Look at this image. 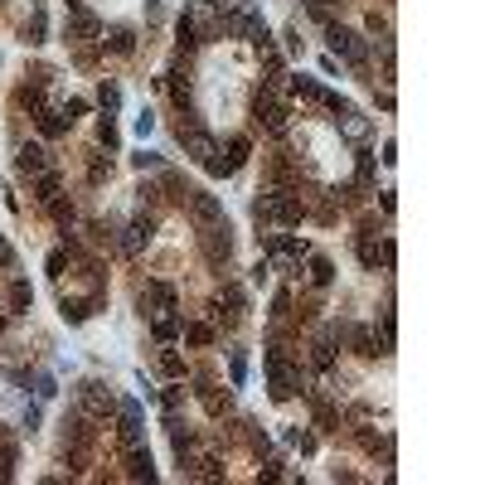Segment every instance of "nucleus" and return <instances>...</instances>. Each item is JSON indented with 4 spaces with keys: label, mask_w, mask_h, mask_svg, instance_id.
I'll return each instance as SVG.
<instances>
[{
    "label": "nucleus",
    "mask_w": 485,
    "mask_h": 485,
    "mask_svg": "<svg viewBox=\"0 0 485 485\" xmlns=\"http://www.w3.org/2000/svg\"><path fill=\"white\" fill-rule=\"evenodd\" d=\"M39 131H44V136H64V131H68L64 112H54V107H39Z\"/></svg>",
    "instance_id": "17"
},
{
    "label": "nucleus",
    "mask_w": 485,
    "mask_h": 485,
    "mask_svg": "<svg viewBox=\"0 0 485 485\" xmlns=\"http://www.w3.org/2000/svg\"><path fill=\"white\" fill-rule=\"evenodd\" d=\"M228 384L233 388L248 384V355H243V350H233V359H228Z\"/></svg>",
    "instance_id": "25"
},
{
    "label": "nucleus",
    "mask_w": 485,
    "mask_h": 485,
    "mask_svg": "<svg viewBox=\"0 0 485 485\" xmlns=\"http://www.w3.org/2000/svg\"><path fill=\"white\" fill-rule=\"evenodd\" d=\"M34 194H39V204L59 199V170H39V180H34Z\"/></svg>",
    "instance_id": "19"
},
{
    "label": "nucleus",
    "mask_w": 485,
    "mask_h": 485,
    "mask_svg": "<svg viewBox=\"0 0 485 485\" xmlns=\"http://www.w3.org/2000/svg\"><path fill=\"white\" fill-rule=\"evenodd\" d=\"M340 131H345L350 141H364V136H369V117H359V112L350 107V112H340Z\"/></svg>",
    "instance_id": "13"
},
{
    "label": "nucleus",
    "mask_w": 485,
    "mask_h": 485,
    "mask_svg": "<svg viewBox=\"0 0 485 485\" xmlns=\"http://www.w3.org/2000/svg\"><path fill=\"white\" fill-rule=\"evenodd\" d=\"M190 214L199 228H209V223H218L223 218V204H218V194H204V190H190Z\"/></svg>",
    "instance_id": "6"
},
{
    "label": "nucleus",
    "mask_w": 485,
    "mask_h": 485,
    "mask_svg": "<svg viewBox=\"0 0 485 485\" xmlns=\"http://www.w3.org/2000/svg\"><path fill=\"white\" fill-rule=\"evenodd\" d=\"M83 112H88V102H83V97H73V102L64 107V117H68V121H73V117H83Z\"/></svg>",
    "instance_id": "41"
},
{
    "label": "nucleus",
    "mask_w": 485,
    "mask_h": 485,
    "mask_svg": "<svg viewBox=\"0 0 485 485\" xmlns=\"http://www.w3.org/2000/svg\"><path fill=\"white\" fill-rule=\"evenodd\" d=\"M73 5H83V0H73Z\"/></svg>",
    "instance_id": "46"
},
{
    "label": "nucleus",
    "mask_w": 485,
    "mask_h": 485,
    "mask_svg": "<svg viewBox=\"0 0 485 485\" xmlns=\"http://www.w3.org/2000/svg\"><path fill=\"white\" fill-rule=\"evenodd\" d=\"M44 267H49V277H64V267H68V253H64V248H54Z\"/></svg>",
    "instance_id": "35"
},
{
    "label": "nucleus",
    "mask_w": 485,
    "mask_h": 485,
    "mask_svg": "<svg viewBox=\"0 0 485 485\" xmlns=\"http://www.w3.org/2000/svg\"><path fill=\"white\" fill-rule=\"evenodd\" d=\"M204 170H209V175H238V165H233V161H228L223 151H214V156L204 161Z\"/></svg>",
    "instance_id": "26"
},
{
    "label": "nucleus",
    "mask_w": 485,
    "mask_h": 485,
    "mask_svg": "<svg viewBox=\"0 0 485 485\" xmlns=\"http://www.w3.org/2000/svg\"><path fill=\"white\" fill-rule=\"evenodd\" d=\"M49 214L64 218V223H73V204H64V199H49Z\"/></svg>",
    "instance_id": "37"
},
{
    "label": "nucleus",
    "mask_w": 485,
    "mask_h": 485,
    "mask_svg": "<svg viewBox=\"0 0 485 485\" xmlns=\"http://www.w3.org/2000/svg\"><path fill=\"white\" fill-rule=\"evenodd\" d=\"M311 364L330 374V369H335V340H315V345H311Z\"/></svg>",
    "instance_id": "18"
},
{
    "label": "nucleus",
    "mask_w": 485,
    "mask_h": 485,
    "mask_svg": "<svg viewBox=\"0 0 485 485\" xmlns=\"http://www.w3.org/2000/svg\"><path fill=\"white\" fill-rule=\"evenodd\" d=\"M156 403L165 408V417H175V412L185 408V393H180V388H165V393H156Z\"/></svg>",
    "instance_id": "28"
},
{
    "label": "nucleus",
    "mask_w": 485,
    "mask_h": 485,
    "mask_svg": "<svg viewBox=\"0 0 485 485\" xmlns=\"http://www.w3.org/2000/svg\"><path fill=\"white\" fill-rule=\"evenodd\" d=\"M180 146H185V156H190V161H199V165L218 151V146H214V136L194 126V117H190V121H180Z\"/></svg>",
    "instance_id": "4"
},
{
    "label": "nucleus",
    "mask_w": 485,
    "mask_h": 485,
    "mask_svg": "<svg viewBox=\"0 0 485 485\" xmlns=\"http://www.w3.org/2000/svg\"><path fill=\"white\" fill-rule=\"evenodd\" d=\"M379 209H384V214H393V209H398V204H393V190H379Z\"/></svg>",
    "instance_id": "44"
},
{
    "label": "nucleus",
    "mask_w": 485,
    "mask_h": 485,
    "mask_svg": "<svg viewBox=\"0 0 485 485\" xmlns=\"http://www.w3.org/2000/svg\"><path fill=\"white\" fill-rule=\"evenodd\" d=\"M151 233H156V218H151V214H141V218H131V223L121 228V253H126V258H136V253H146V248H151Z\"/></svg>",
    "instance_id": "3"
},
{
    "label": "nucleus",
    "mask_w": 485,
    "mask_h": 485,
    "mask_svg": "<svg viewBox=\"0 0 485 485\" xmlns=\"http://www.w3.org/2000/svg\"><path fill=\"white\" fill-rule=\"evenodd\" d=\"M34 393H39L44 403H49V398L59 393V384H54V374H39V379H34Z\"/></svg>",
    "instance_id": "36"
},
{
    "label": "nucleus",
    "mask_w": 485,
    "mask_h": 485,
    "mask_svg": "<svg viewBox=\"0 0 485 485\" xmlns=\"http://www.w3.org/2000/svg\"><path fill=\"white\" fill-rule=\"evenodd\" d=\"M24 34H29V44H44V34H49V20H44V5H34V15H29V24H24Z\"/></svg>",
    "instance_id": "22"
},
{
    "label": "nucleus",
    "mask_w": 485,
    "mask_h": 485,
    "mask_svg": "<svg viewBox=\"0 0 485 485\" xmlns=\"http://www.w3.org/2000/svg\"><path fill=\"white\" fill-rule=\"evenodd\" d=\"M97 102H102V112H117V107H121V88H117V83H102V88H97Z\"/></svg>",
    "instance_id": "29"
},
{
    "label": "nucleus",
    "mask_w": 485,
    "mask_h": 485,
    "mask_svg": "<svg viewBox=\"0 0 485 485\" xmlns=\"http://www.w3.org/2000/svg\"><path fill=\"white\" fill-rule=\"evenodd\" d=\"M156 165H161L156 151H141V156H136V170H156Z\"/></svg>",
    "instance_id": "40"
},
{
    "label": "nucleus",
    "mask_w": 485,
    "mask_h": 485,
    "mask_svg": "<svg viewBox=\"0 0 485 485\" xmlns=\"http://www.w3.org/2000/svg\"><path fill=\"white\" fill-rule=\"evenodd\" d=\"M180 325H185V315H175V311H161L151 330H156V340H161V345H170V340H180Z\"/></svg>",
    "instance_id": "9"
},
{
    "label": "nucleus",
    "mask_w": 485,
    "mask_h": 485,
    "mask_svg": "<svg viewBox=\"0 0 485 485\" xmlns=\"http://www.w3.org/2000/svg\"><path fill=\"white\" fill-rule=\"evenodd\" d=\"M267 253H272V258H291V262H301V258L311 253V243H306V238H291V233H272V238H267Z\"/></svg>",
    "instance_id": "7"
},
{
    "label": "nucleus",
    "mask_w": 485,
    "mask_h": 485,
    "mask_svg": "<svg viewBox=\"0 0 485 485\" xmlns=\"http://www.w3.org/2000/svg\"><path fill=\"white\" fill-rule=\"evenodd\" d=\"M141 311H146V315H161V311H180V301H175V287H170V282H146V291H141Z\"/></svg>",
    "instance_id": "5"
},
{
    "label": "nucleus",
    "mask_w": 485,
    "mask_h": 485,
    "mask_svg": "<svg viewBox=\"0 0 485 485\" xmlns=\"http://www.w3.org/2000/svg\"><path fill=\"white\" fill-rule=\"evenodd\" d=\"M0 267H5V272H10V267H15V248H10V243H5V238H0Z\"/></svg>",
    "instance_id": "43"
},
{
    "label": "nucleus",
    "mask_w": 485,
    "mask_h": 485,
    "mask_svg": "<svg viewBox=\"0 0 485 485\" xmlns=\"http://www.w3.org/2000/svg\"><path fill=\"white\" fill-rule=\"evenodd\" d=\"M248 151H253V141H248V136H228V161H233V165H243V161H248Z\"/></svg>",
    "instance_id": "30"
},
{
    "label": "nucleus",
    "mask_w": 485,
    "mask_h": 485,
    "mask_svg": "<svg viewBox=\"0 0 485 485\" xmlns=\"http://www.w3.org/2000/svg\"><path fill=\"white\" fill-rule=\"evenodd\" d=\"M345 335L355 340V350H359L364 359H374V355H384V350H379V335H374V330H364V325H345Z\"/></svg>",
    "instance_id": "10"
},
{
    "label": "nucleus",
    "mask_w": 485,
    "mask_h": 485,
    "mask_svg": "<svg viewBox=\"0 0 485 485\" xmlns=\"http://www.w3.org/2000/svg\"><path fill=\"white\" fill-rule=\"evenodd\" d=\"M151 126H156V112H141V117H136V131L151 136Z\"/></svg>",
    "instance_id": "42"
},
{
    "label": "nucleus",
    "mask_w": 485,
    "mask_h": 485,
    "mask_svg": "<svg viewBox=\"0 0 485 485\" xmlns=\"http://www.w3.org/2000/svg\"><path fill=\"white\" fill-rule=\"evenodd\" d=\"M180 335H185L190 345H209V340H214V325H204V320H185V325H180Z\"/></svg>",
    "instance_id": "21"
},
{
    "label": "nucleus",
    "mask_w": 485,
    "mask_h": 485,
    "mask_svg": "<svg viewBox=\"0 0 485 485\" xmlns=\"http://www.w3.org/2000/svg\"><path fill=\"white\" fill-rule=\"evenodd\" d=\"M311 282H315V287H330V282H335V262H330V258H311Z\"/></svg>",
    "instance_id": "23"
},
{
    "label": "nucleus",
    "mask_w": 485,
    "mask_h": 485,
    "mask_svg": "<svg viewBox=\"0 0 485 485\" xmlns=\"http://www.w3.org/2000/svg\"><path fill=\"white\" fill-rule=\"evenodd\" d=\"M175 34H180V49H194V44H199V34H194V24L185 20V15H180V24H175Z\"/></svg>",
    "instance_id": "33"
},
{
    "label": "nucleus",
    "mask_w": 485,
    "mask_h": 485,
    "mask_svg": "<svg viewBox=\"0 0 485 485\" xmlns=\"http://www.w3.org/2000/svg\"><path fill=\"white\" fill-rule=\"evenodd\" d=\"M34 306V291H29V282H10V315H24Z\"/></svg>",
    "instance_id": "15"
},
{
    "label": "nucleus",
    "mask_w": 485,
    "mask_h": 485,
    "mask_svg": "<svg viewBox=\"0 0 485 485\" xmlns=\"http://www.w3.org/2000/svg\"><path fill=\"white\" fill-rule=\"evenodd\" d=\"M78 408L93 412V417H107V412H117V398L97 384V379H83V384H78Z\"/></svg>",
    "instance_id": "2"
},
{
    "label": "nucleus",
    "mask_w": 485,
    "mask_h": 485,
    "mask_svg": "<svg viewBox=\"0 0 485 485\" xmlns=\"http://www.w3.org/2000/svg\"><path fill=\"white\" fill-rule=\"evenodd\" d=\"M223 301H228L233 311H243V306H248V291L238 287V282H228V287H223Z\"/></svg>",
    "instance_id": "32"
},
{
    "label": "nucleus",
    "mask_w": 485,
    "mask_h": 485,
    "mask_svg": "<svg viewBox=\"0 0 485 485\" xmlns=\"http://www.w3.org/2000/svg\"><path fill=\"white\" fill-rule=\"evenodd\" d=\"M359 262H364V267L379 262V243H374V238H359Z\"/></svg>",
    "instance_id": "34"
},
{
    "label": "nucleus",
    "mask_w": 485,
    "mask_h": 485,
    "mask_svg": "<svg viewBox=\"0 0 485 485\" xmlns=\"http://www.w3.org/2000/svg\"><path fill=\"white\" fill-rule=\"evenodd\" d=\"M253 218H258V223H272V204H267V194L253 199Z\"/></svg>",
    "instance_id": "38"
},
{
    "label": "nucleus",
    "mask_w": 485,
    "mask_h": 485,
    "mask_svg": "<svg viewBox=\"0 0 485 485\" xmlns=\"http://www.w3.org/2000/svg\"><path fill=\"white\" fill-rule=\"evenodd\" d=\"M93 306H97V301H68V296H64V320H73V325H83V320L93 315Z\"/></svg>",
    "instance_id": "24"
},
{
    "label": "nucleus",
    "mask_w": 485,
    "mask_h": 485,
    "mask_svg": "<svg viewBox=\"0 0 485 485\" xmlns=\"http://www.w3.org/2000/svg\"><path fill=\"white\" fill-rule=\"evenodd\" d=\"M325 39H330V49H335V54H345V59H350V68H364V64H369V49H364V39H359L355 29L330 24V29H325Z\"/></svg>",
    "instance_id": "1"
},
{
    "label": "nucleus",
    "mask_w": 485,
    "mask_h": 485,
    "mask_svg": "<svg viewBox=\"0 0 485 485\" xmlns=\"http://www.w3.org/2000/svg\"><path fill=\"white\" fill-rule=\"evenodd\" d=\"M170 442H175V456H180V461H190V452H194V432L185 427V422H175V417H170Z\"/></svg>",
    "instance_id": "14"
},
{
    "label": "nucleus",
    "mask_w": 485,
    "mask_h": 485,
    "mask_svg": "<svg viewBox=\"0 0 485 485\" xmlns=\"http://www.w3.org/2000/svg\"><path fill=\"white\" fill-rule=\"evenodd\" d=\"M107 49H112V54H131V49H136V34H131L126 24H117V29L107 34Z\"/></svg>",
    "instance_id": "20"
},
{
    "label": "nucleus",
    "mask_w": 485,
    "mask_h": 485,
    "mask_svg": "<svg viewBox=\"0 0 485 485\" xmlns=\"http://www.w3.org/2000/svg\"><path fill=\"white\" fill-rule=\"evenodd\" d=\"M39 422H44V412H39V403H29L24 408V432H39Z\"/></svg>",
    "instance_id": "39"
},
{
    "label": "nucleus",
    "mask_w": 485,
    "mask_h": 485,
    "mask_svg": "<svg viewBox=\"0 0 485 485\" xmlns=\"http://www.w3.org/2000/svg\"><path fill=\"white\" fill-rule=\"evenodd\" d=\"M126 476H131V481H156V466H151V452H141V447H131V456H126Z\"/></svg>",
    "instance_id": "11"
},
{
    "label": "nucleus",
    "mask_w": 485,
    "mask_h": 485,
    "mask_svg": "<svg viewBox=\"0 0 485 485\" xmlns=\"http://www.w3.org/2000/svg\"><path fill=\"white\" fill-rule=\"evenodd\" d=\"M97 141H102V146H107V151H117V141H121V131H117V126H112V117H107V121H102V126H97Z\"/></svg>",
    "instance_id": "31"
},
{
    "label": "nucleus",
    "mask_w": 485,
    "mask_h": 485,
    "mask_svg": "<svg viewBox=\"0 0 485 485\" xmlns=\"http://www.w3.org/2000/svg\"><path fill=\"white\" fill-rule=\"evenodd\" d=\"M291 93L306 97V102H325V88H320L315 78H306V73H296V78H291Z\"/></svg>",
    "instance_id": "16"
},
{
    "label": "nucleus",
    "mask_w": 485,
    "mask_h": 485,
    "mask_svg": "<svg viewBox=\"0 0 485 485\" xmlns=\"http://www.w3.org/2000/svg\"><path fill=\"white\" fill-rule=\"evenodd\" d=\"M93 34H102V20H97V15H83V10H78V15L68 20V39H93Z\"/></svg>",
    "instance_id": "12"
},
{
    "label": "nucleus",
    "mask_w": 485,
    "mask_h": 485,
    "mask_svg": "<svg viewBox=\"0 0 485 485\" xmlns=\"http://www.w3.org/2000/svg\"><path fill=\"white\" fill-rule=\"evenodd\" d=\"M0 330H5V315H0Z\"/></svg>",
    "instance_id": "45"
},
{
    "label": "nucleus",
    "mask_w": 485,
    "mask_h": 485,
    "mask_svg": "<svg viewBox=\"0 0 485 485\" xmlns=\"http://www.w3.org/2000/svg\"><path fill=\"white\" fill-rule=\"evenodd\" d=\"M15 165H20L24 175H39V170H49V156H44V146H20Z\"/></svg>",
    "instance_id": "8"
},
{
    "label": "nucleus",
    "mask_w": 485,
    "mask_h": 485,
    "mask_svg": "<svg viewBox=\"0 0 485 485\" xmlns=\"http://www.w3.org/2000/svg\"><path fill=\"white\" fill-rule=\"evenodd\" d=\"M161 374H165V379H185V359H180L175 350H165V355H161Z\"/></svg>",
    "instance_id": "27"
}]
</instances>
